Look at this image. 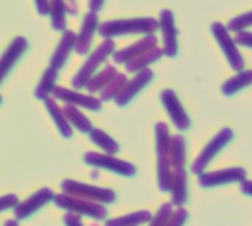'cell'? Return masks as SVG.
<instances>
[{"mask_svg":"<svg viewBox=\"0 0 252 226\" xmlns=\"http://www.w3.org/2000/svg\"><path fill=\"white\" fill-rule=\"evenodd\" d=\"M62 189L69 195L90 200V201H99L103 204L112 203L115 200L114 191L105 189V188H97V187H90V185H83L77 181H63Z\"/></svg>","mask_w":252,"mask_h":226,"instance_id":"cell-3","label":"cell"},{"mask_svg":"<svg viewBox=\"0 0 252 226\" xmlns=\"http://www.w3.org/2000/svg\"><path fill=\"white\" fill-rule=\"evenodd\" d=\"M162 22H164V41L168 55L176 53V30L173 27V18L170 12H162Z\"/></svg>","mask_w":252,"mask_h":226,"instance_id":"cell-12","label":"cell"},{"mask_svg":"<svg viewBox=\"0 0 252 226\" xmlns=\"http://www.w3.org/2000/svg\"><path fill=\"white\" fill-rule=\"evenodd\" d=\"M151 218H152V215L149 212H146V210L145 212H136V213L123 216V218H118V219L108 221L105 226H139L145 224V222H148Z\"/></svg>","mask_w":252,"mask_h":226,"instance_id":"cell-11","label":"cell"},{"mask_svg":"<svg viewBox=\"0 0 252 226\" xmlns=\"http://www.w3.org/2000/svg\"><path fill=\"white\" fill-rule=\"evenodd\" d=\"M84 161L96 166V167H103L108 169L114 173H120L123 176H133L134 175V167L126 161H121L118 158L114 157H106V155H100V154H94V152H87L84 155Z\"/></svg>","mask_w":252,"mask_h":226,"instance_id":"cell-5","label":"cell"},{"mask_svg":"<svg viewBox=\"0 0 252 226\" xmlns=\"http://www.w3.org/2000/svg\"><path fill=\"white\" fill-rule=\"evenodd\" d=\"M244 178H245V170L244 169H226V170H219V172H214V173L202 175L199 178V185H202V187H216V185L244 181Z\"/></svg>","mask_w":252,"mask_h":226,"instance_id":"cell-7","label":"cell"},{"mask_svg":"<svg viewBox=\"0 0 252 226\" xmlns=\"http://www.w3.org/2000/svg\"><path fill=\"white\" fill-rule=\"evenodd\" d=\"M52 198H53V192L50 189H47V188L40 189L38 192H35L34 195H31L28 200H25L24 203H21L19 206H16V209H15L16 219H27L35 210H38L46 203H49Z\"/></svg>","mask_w":252,"mask_h":226,"instance_id":"cell-6","label":"cell"},{"mask_svg":"<svg viewBox=\"0 0 252 226\" xmlns=\"http://www.w3.org/2000/svg\"><path fill=\"white\" fill-rule=\"evenodd\" d=\"M251 83L252 71H250V73H244V74H239V75H236L235 78L229 80V81L226 83V86L223 87V92L227 93V95H230V93H233V92H236V90H239V89H242V87H245L247 84H251Z\"/></svg>","mask_w":252,"mask_h":226,"instance_id":"cell-18","label":"cell"},{"mask_svg":"<svg viewBox=\"0 0 252 226\" xmlns=\"http://www.w3.org/2000/svg\"><path fill=\"white\" fill-rule=\"evenodd\" d=\"M241 189H242L245 194L252 195V181H245V182H242V187H241Z\"/></svg>","mask_w":252,"mask_h":226,"instance_id":"cell-25","label":"cell"},{"mask_svg":"<svg viewBox=\"0 0 252 226\" xmlns=\"http://www.w3.org/2000/svg\"><path fill=\"white\" fill-rule=\"evenodd\" d=\"M170 158L174 167L185 166V139L182 136H176L170 142Z\"/></svg>","mask_w":252,"mask_h":226,"instance_id":"cell-15","label":"cell"},{"mask_svg":"<svg viewBox=\"0 0 252 226\" xmlns=\"http://www.w3.org/2000/svg\"><path fill=\"white\" fill-rule=\"evenodd\" d=\"M72 43H74V34L66 33V34L63 36V38H62L59 47H58V52H56L53 61H52V67H53V68H61V67H62V62L66 59V55H68L66 50H69V47L72 46Z\"/></svg>","mask_w":252,"mask_h":226,"instance_id":"cell-17","label":"cell"},{"mask_svg":"<svg viewBox=\"0 0 252 226\" xmlns=\"http://www.w3.org/2000/svg\"><path fill=\"white\" fill-rule=\"evenodd\" d=\"M239 41L247 44V46H252V34H245V36H241L239 37Z\"/></svg>","mask_w":252,"mask_h":226,"instance_id":"cell-26","label":"cell"},{"mask_svg":"<svg viewBox=\"0 0 252 226\" xmlns=\"http://www.w3.org/2000/svg\"><path fill=\"white\" fill-rule=\"evenodd\" d=\"M90 138H92V141L97 145V147H100L102 150H105L108 154H114V152H117L118 151V145H117V142L114 141V139H111L106 133H103L102 130H97V129H94V130H92L90 132Z\"/></svg>","mask_w":252,"mask_h":226,"instance_id":"cell-16","label":"cell"},{"mask_svg":"<svg viewBox=\"0 0 252 226\" xmlns=\"http://www.w3.org/2000/svg\"><path fill=\"white\" fill-rule=\"evenodd\" d=\"M55 203L58 204V207L66 209L72 213L77 215H84L93 219H103L106 218V209L103 206L94 204L92 201H86L84 198H78L74 195H56L55 197Z\"/></svg>","mask_w":252,"mask_h":226,"instance_id":"cell-2","label":"cell"},{"mask_svg":"<svg viewBox=\"0 0 252 226\" xmlns=\"http://www.w3.org/2000/svg\"><path fill=\"white\" fill-rule=\"evenodd\" d=\"M4 226H18V224L15 221H7V222H4Z\"/></svg>","mask_w":252,"mask_h":226,"instance_id":"cell-27","label":"cell"},{"mask_svg":"<svg viewBox=\"0 0 252 226\" xmlns=\"http://www.w3.org/2000/svg\"><path fill=\"white\" fill-rule=\"evenodd\" d=\"M213 30H214V34L217 36L219 41L221 43V46H223V49H224L227 58H229V61L232 62V67H233V68H238V70L242 68V65H244L242 58L239 56L238 50H236L235 46H233V40L227 36V33L224 31V28H223L220 24H216Z\"/></svg>","mask_w":252,"mask_h":226,"instance_id":"cell-9","label":"cell"},{"mask_svg":"<svg viewBox=\"0 0 252 226\" xmlns=\"http://www.w3.org/2000/svg\"><path fill=\"white\" fill-rule=\"evenodd\" d=\"M186 218H188V212L185 209H177V212L174 215H171L170 221L167 222L165 226H183V224L186 222Z\"/></svg>","mask_w":252,"mask_h":226,"instance_id":"cell-22","label":"cell"},{"mask_svg":"<svg viewBox=\"0 0 252 226\" xmlns=\"http://www.w3.org/2000/svg\"><path fill=\"white\" fill-rule=\"evenodd\" d=\"M232 139V130L230 129H224V130H221L208 145H207V148L199 154V157H198V160L195 161V164H193V173H201L205 167H207V164L216 157V154L229 142Z\"/></svg>","mask_w":252,"mask_h":226,"instance_id":"cell-4","label":"cell"},{"mask_svg":"<svg viewBox=\"0 0 252 226\" xmlns=\"http://www.w3.org/2000/svg\"><path fill=\"white\" fill-rule=\"evenodd\" d=\"M173 204L182 207L188 198V184H186V172L183 167H176L173 176Z\"/></svg>","mask_w":252,"mask_h":226,"instance_id":"cell-10","label":"cell"},{"mask_svg":"<svg viewBox=\"0 0 252 226\" xmlns=\"http://www.w3.org/2000/svg\"><path fill=\"white\" fill-rule=\"evenodd\" d=\"M157 151H158V179L159 189L168 191L173 185V176L170 173V144H168V130L167 126L159 123L157 126Z\"/></svg>","mask_w":252,"mask_h":226,"instance_id":"cell-1","label":"cell"},{"mask_svg":"<svg viewBox=\"0 0 252 226\" xmlns=\"http://www.w3.org/2000/svg\"><path fill=\"white\" fill-rule=\"evenodd\" d=\"M65 224H66V226H83L80 218L75 213H72V212L65 216Z\"/></svg>","mask_w":252,"mask_h":226,"instance_id":"cell-24","label":"cell"},{"mask_svg":"<svg viewBox=\"0 0 252 226\" xmlns=\"http://www.w3.org/2000/svg\"><path fill=\"white\" fill-rule=\"evenodd\" d=\"M56 96H59L63 101H71V102H75V104L83 105V107H87V108H94V110H99L100 108L99 101H96L93 98L81 96V95H77V93H71V92H68L65 89H58L56 90Z\"/></svg>","mask_w":252,"mask_h":226,"instance_id":"cell-14","label":"cell"},{"mask_svg":"<svg viewBox=\"0 0 252 226\" xmlns=\"http://www.w3.org/2000/svg\"><path fill=\"white\" fill-rule=\"evenodd\" d=\"M171 210H173V209H171V204H164V206L158 210V213H157V216L154 218L151 226L167 225V222H168L170 218H171Z\"/></svg>","mask_w":252,"mask_h":226,"instance_id":"cell-21","label":"cell"},{"mask_svg":"<svg viewBox=\"0 0 252 226\" xmlns=\"http://www.w3.org/2000/svg\"><path fill=\"white\" fill-rule=\"evenodd\" d=\"M65 114L68 115L69 121L74 123V124L78 127V130H81V132H89V130H90V123H89V120H87L78 110H75V108H72V107H66V108H65Z\"/></svg>","mask_w":252,"mask_h":226,"instance_id":"cell-19","label":"cell"},{"mask_svg":"<svg viewBox=\"0 0 252 226\" xmlns=\"http://www.w3.org/2000/svg\"><path fill=\"white\" fill-rule=\"evenodd\" d=\"M162 102H164V105L167 107V110H168V113H170V115H171L174 124H176L180 130L188 129V127H189V118H188V115L185 114V111L182 110L180 104H179L177 99H176V95H174L171 90H167V92L162 93Z\"/></svg>","mask_w":252,"mask_h":226,"instance_id":"cell-8","label":"cell"},{"mask_svg":"<svg viewBox=\"0 0 252 226\" xmlns=\"http://www.w3.org/2000/svg\"><path fill=\"white\" fill-rule=\"evenodd\" d=\"M16 204H18V198H16V195L9 194V195H4V197L1 198V210H7L9 207L16 206Z\"/></svg>","mask_w":252,"mask_h":226,"instance_id":"cell-23","label":"cell"},{"mask_svg":"<svg viewBox=\"0 0 252 226\" xmlns=\"http://www.w3.org/2000/svg\"><path fill=\"white\" fill-rule=\"evenodd\" d=\"M47 107H49V110H50V114H52V117L56 120V124H58V127H59V130H61V133H62V136H65V138H69L71 135H72V132H71V127H69V124L65 121V118L59 114V111H58V108H56V105L50 101V99H47Z\"/></svg>","mask_w":252,"mask_h":226,"instance_id":"cell-20","label":"cell"},{"mask_svg":"<svg viewBox=\"0 0 252 226\" xmlns=\"http://www.w3.org/2000/svg\"><path fill=\"white\" fill-rule=\"evenodd\" d=\"M149 78H151V73H149V71L142 73L137 78H134V80H133L131 87L128 86V89H124L120 95H117V102H118L120 105H124L127 101H130V98H131L137 90H140V87H142L145 83H148V81H149Z\"/></svg>","mask_w":252,"mask_h":226,"instance_id":"cell-13","label":"cell"}]
</instances>
